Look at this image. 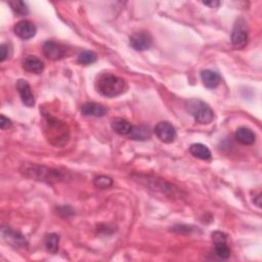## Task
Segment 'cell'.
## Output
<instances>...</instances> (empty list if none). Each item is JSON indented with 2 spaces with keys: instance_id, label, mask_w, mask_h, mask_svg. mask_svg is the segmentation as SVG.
I'll list each match as a JSON object with an SVG mask.
<instances>
[{
  "instance_id": "13",
  "label": "cell",
  "mask_w": 262,
  "mask_h": 262,
  "mask_svg": "<svg viewBox=\"0 0 262 262\" xmlns=\"http://www.w3.org/2000/svg\"><path fill=\"white\" fill-rule=\"evenodd\" d=\"M81 113L87 117L101 118L108 113V109L97 102H86L82 104Z\"/></svg>"
},
{
  "instance_id": "27",
  "label": "cell",
  "mask_w": 262,
  "mask_h": 262,
  "mask_svg": "<svg viewBox=\"0 0 262 262\" xmlns=\"http://www.w3.org/2000/svg\"><path fill=\"white\" fill-rule=\"evenodd\" d=\"M10 56V48L7 44H1L0 46V61L4 62Z\"/></svg>"
},
{
  "instance_id": "23",
  "label": "cell",
  "mask_w": 262,
  "mask_h": 262,
  "mask_svg": "<svg viewBox=\"0 0 262 262\" xmlns=\"http://www.w3.org/2000/svg\"><path fill=\"white\" fill-rule=\"evenodd\" d=\"M113 183H114L113 179L106 175H99L95 177L93 180L94 186L99 189H108L113 186Z\"/></svg>"
},
{
  "instance_id": "24",
  "label": "cell",
  "mask_w": 262,
  "mask_h": 262,
  "mask_svg": "<svg viewBox=\"0 0 262 262\" xmlns=\"http://www.w3.org/2000/svg\"><path fill=\"white\" fill-rule=\"evenodd\" d=\"M215 245V253L222 259H228L231 256V249L228 246V243H217Z\"/></svg>"
},
{
  "instance_id": "19",
  "label": "cell",
  "mask_w": 262,
  "mask_h": 262,
  "mask_svg": "<svg viewBox=\"0 0 262 262\" xmlns=\"http://www.w3.org/2000/svg\"><path fill=\"white\" fill-rule=\"evenodd\" d=\"M133 141H148L151 138L152 132L147 126H133L130 134L128 135Z\"/></svg>"
},
{
  "instance_id": "25",
  "label": "cell",
  "mask_w": 262,
  "mask_h": 262,
  "mask_svg": "<svg viewBox=\"0 0 262 262\" xmlns=\"http://www.w3.org/2000/svg\"><path fill=\"white\" fill-rule=\"evenodd\" d=\"M57 211L60 215H62L64 217L74 215V210L70 206H60L57 208Z\"/></svg>"
},
{
  "instance_id": "17",
  "label": "cell",
  "mask_w": 262,
  "mask_h": 262,
  "mask_svg": "<svg viewBox=\"0 0 262 262\" xmlns=\"http://www.w3.org/2000/svg\"><path fill=\"white\" fill-rule=\"evenodd\" d=\"M111 127L119 135H129L133 126L128 121L122 118H117L112 121Z\"/></svg>"
},
{
  "instance_id": "2",
  "label": "cell",
  "mask_w": 262,
  "mask_h": 262,
  "mask_svg": "<svg viewBox=\"0 0 262 262\" xmlns=\"http://www.w3.org/2000/svg\"><path fill=\"white\" fill-rule=\"evenodd\" d=\"M97 91L106 97H117L127 91L128 85L122 77L106 73L99 76L97 83Z\"/></svg>"
},
{
  "instance_id": "9",
  "label": "cell",
  "mask_w": 262,
  "mask_h": 262,
  "mask_svg": "<svg viewBox=\"0 0 262 262\" xmlns=\"http://www.w3.org/2000/svg\"><path fill=\"white\" fill-rule=\"evenodd\" d=\"M155 133L161 142L165 144H171L176 138V129L170 122L161 121L155 127Z\"/></svg>"
},
{
  "instance_id": "15",
  "label": "cell",
  "mask_w": 262,
  "mask_h": 262,
  "mask_svg": "<svg viewBox=\"0 0 262 262\" xmlns=\"http://www.w3.org/2000/svg\"><path fill=\"white\" fill-rule=\"evenodd\" d=\"M201 79L204 86L209 89L216 88L221 83L220 75L211 70H203L201 72Z\"/></svg>"
},
{
  "instance_id": "7",
  "label": "cell",
  "mask_w": 262,
  "mask_h": 262,
  "mask_svg": "<svg viewBox=\"0 0 262 262\" xmlns=\"http://www.w3.org/2000/svg\"><path fill=\"white\" fill-rule=\"evenodd\" d=\"M2 239L14 248H26L28 242L26 238L19 232L8 225H2L1 228Z\"/></svg>"
},
{
  "instance_id": "8",
  "label": "cell",
  "mask_w": 262,
  "mask_h": 262,
  "mask_svg": "<svg viewBox=\"0 0 262 262\" xmlns=\"http://www.w3.org/2000/svg\"><path fill=\"white\" fill-rule=\"evenodd\" d=\"M42 50L44 56L51 61H60L64 59L67 56L68 51L64 44L52 40L46 41L42 46Z\"/></svg>"
},
{
  "instance_id": "10",
  "label": "cell",
  "mask_w": 262,
  "mask_h": 262,
  "mask_svg": "<svg viewBox=\"0 0 262 262\" xmlns=\"http://www.w3.org/2000/svg\"><path fill=\"white\" fill-rule=\"evenodd\" d=\"M130 46L136 51H145L151 48L153 38L147 32H138L130 37Z\"/></svg>"
},
{
  "instance_id": "3",
  "label": "cell",
  "mask_w": 262,
  "mask_h": 262,
  "mask_svg": "<svg viewBox=\"0 0 262 262\" xmlns=\"http://www.w3.org/2000/svg\"><path fill=\"white\" fill-rule=\"evenodd\" d=\"M132 178L138 183L145 185L149 189L157 191V193H161L169 198H179L181 196V191L178 189V187L169 183L164 179L138 173L133 174Z\"/></svg>"
},
{
  "instance_id": "6",
  "label": "cell",
  "mask_w": 262,
  "mask_h": 262,
  "mask_svg": "<svg viewBox=\"0 0 262 262\" xmlns=\"http://www.w3.org/2000/svg\"><path fill=\"white\" fill-rule=\"evenodd\" d=\"M248 43V30L246 23L240 19L236 22L232 33V44L236 49L245 48Z\"/></svg>"
},
{
  "instance_id": "29",
  "label": "cell",
  "mask_w": 262,
  "mask_h": 262,
  "mask_svg": "<svg viewBox=\"0 0 262 262\" xmlns=\"http://www.w3.org/2000/svg\"><path fill=\"white\" fill-rule=\"evenodd\" d=\"M11 125H12V123H11V120L10 119L6 118L4 115L0 116V127H1L2 130L10 128Z\"/></svg>"
},
{
  "instance_id": "20",
  "label": "cell",
  "mask_w": 262,
  "mask_h": 262,
  "mask_svg": "<svg viewBox=\"0 0 262 262\" xmlns=\"http://www.w3.org/2000/svg\"><path fill=\"white\" fill-rule=\"evenodd\" d=\"M44 243H45V248L49 253L56 254L59 251V245H60L59 235L54 233L46 235Z\"/></svg>"
},
{
  "instance_id": "1",
  "label": "cell",
  "mask_w": 262,
  "mask_h": 262,
  "mask_svg": "<svg viewBox=\"0 0 262 262\" xmlns=\"http://www.w3.org/2000/svg\"><path fill=\"white\" fill-rule=\"evenodd\" d=\"M20 171L27 178L48 183L61 182L66 178V173L63 171L38 164H23Z\"/></svg>"
},
{
  "instance_id": "18",
  "label": "cell",
  "mask_w": 262,
  "mask_h": 262,
  "mask_svg": "<svg viewBox=\"0 0 262 262\" xmlns=\"http://www.w3.org/2000/svg\"><path fill=\"white\" fill-rule=\"evenodd\" d=\"M189 152L191 155L195 156L196 158L201 159V160H210L212 157L210 150H209L208 147H206L203 144L191 145L189 148Z\"/></svg>"
},
{
  "instance_id": "31",
  "label": "cell",
  "mask_w": 262,
  "mask_h": 262,
  "mask_svg": "<svg viewBox=\"0 0 262 262\" xmlns=\"http://www.w3.org/2000/svg\"><path fill=\"white\" fill-rule=\"evenodd\" d=\"M253 202L258 208H261V194H258L257 196H255L253 199Z\"/></svg>"
},
{
  "instance_id": "30",
  "label": "cell",
  "mask_w": 262,
  "mask_h": 262,
  "mask_svg": "<svg viewBox=\"0 0 262 262\" xmlns=\"http://www.w3.org/2000/svg\"><path fill=\"white\" fill-rule=\"evenodd\" d=\"M203 4L209 7H217L220 4V2L219 1H204Z\"/></svg>"
},
{
  "instance_id": "12",
  "label": "cell",
  "mask_w": 262,
  "mask_h": 262,
  "mask_svg": "<svg viewBox=\"0 0 262 262\" xmlns=\"http://www.w3.org/2000/svg\"><path fill=\"white\" fill-rule=\"evenodd\" d=\"M16 88H17V91H19L20 97L25 106L29 108L34 107L35 97L32 92L30 84L26 80L20 79L16 83Z\"/></svg>"
},
{
  "instance_id": "22",
  "label": "cell",
  "mask_w": 262,
  "mask_h": 262,
  "mask_svg": "<svg viewBox=\"0 0 262 262\" xmlns=\"http://www.w3.org/2000/svg\"><path fill=\"white\" fill-rule=\"evenodd\" d=\"M11 9L20 15H27L29 13V7L28 5L21 0H12V1L8 2Z\"/></svg>"
},
{
  "instance_id": "11",
  "label": "cell",
  "mask_w": 262,
  "mask_h": 262,
  "mask_svg": "<svg viewBox=\"0 0 262 262\" xmlns=\"http://www.w3.org/2000/svg\"><path fill=\"white\" fill-rule=\"evenodd\" d=\"M13 31L17 37H20L21 39H24V40H28V39L33 38L35 35H36L37 29L32 22L24 20V21L17 22L14 25Z\"/></svg>"
},
{
  "instance_id": "14",
  "label": "cell",
  "mask_w": 262,
  "mask_h": 262,
  "mask_svg": "<svg viewBox=\"0 0 262 262\" xmlns=\"http://www.w3.org/2000/svg\"><path fill=\"white\" fill-rule=\"evenodd\" d=\"M235 138L237 142L244 146H251L256 142V135L255 133L248 127H239L236 130Z\"/></svg>"
},
{
  "instance_id": "26",
  "label": "cell",
  "mask_w": 262,
  "mask_h": 262,
  "mask_svg": "<svg viewBox=\"0 0 262 262\" xmlns=\"http://www.w3.org/2000/svg\"><path fill=\"white\" fill-rule=\"evenodd\" d=\"M212 241L214 244L217 243H228V236L222 232H214L212 234Z\"/></svg>"
},
{
  "instance_id": "16",
  "label": "cell",
  "mask_w": 262,
  "mask_h": 262,
  "mask_svg": "<svg viewBox=\"0 0 262 262\" xmlns=\"http://www.w3.org/2000/svg\"><path fill=\"white\" fill-rule=\"evenodd\" d=\"M25 71L33 74H41L44 70V63L35 56H29L23 62Z\"/></svg>"
},
{
  "instance_id": "4",
  "label": "cell",
  "mask_w": 262,
  "mask_h": 262,
  "mask_svg": "<svg viewBox=\"0 0 262 262\" xmlns=\"http://www.w3.org/2000/svg\"><path fill=\"white\" fill-rule=\"evenodd\" d=\"M45 117V134L48 142L56 147H63L69 141V128L64 122L44 115Z\"/></svg>"
},
{
  "instance_id": "28",
  "label": "cell",
  "mask_w": 262,
  "mask_h": 262,
  "mask_svg": "<svg viewBox=\"0 0 262 262\" xmlns=\"http://www.w3.org/2000/svg\"><path fill=\"white\" fill-rule=\"evenodd\" d=\"M193 229L191 226H188V225H175L174 228L172 229V232L174 233H177V234H189L193 232L194 230H190Z\"/></svg>"
},
{
  "instance_id": "5",
  "label": "cell",
  "mask_w": 262,
  "mask_h": 262,
  "mask_svg": "<svg viewBox=\"0 0 262 262\" xmlns=\"http://www.w3.org/2000/svg\"><path fill=\"white\" fill-rule=\"evenodd\" d=\"M185 109L200 124H210L214 119V112L210 106L199 98H190L186 100Z\"/></svg>"
},
{
  "instance_id": "21",
  "label": "cell",
  "mask_w": 262,
  "mask_h": 262,
  "mask_svg": "<svg viewBox=\"0 0 262 262\" xmlns=\"http://www.w3.org/2000/svg\"><path fill=\"white\" fill-rule=\"evenodd\" d=\"M97 61V56L95 52L91 50H84L77 58V62L80 65H91Z\"/></svg>"
}]
</instances>
